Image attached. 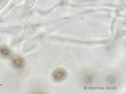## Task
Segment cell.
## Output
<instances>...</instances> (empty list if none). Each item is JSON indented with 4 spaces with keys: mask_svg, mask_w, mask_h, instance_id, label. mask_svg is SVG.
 Here are the masks:
<instances>
[{
    "mask_svg": "<svg viewBox=\"0 0 126 94\" xmlns=\"http://www.w3.org/2000/svg\"><path fill=\"white\" fill-rule=\"evenodd\" d=\"M12 64L14 67L16 69H22L25 66V61L24 59L22 58L17 57L13 60Z\"/></svg>",
    "mask_w": 126,
    "mask_h": 94,
    "instance_id": "2",
    "label": "cell"
},
{
    "mask_svg": "<svg viewBox=\"0 0 126 94\" xmlns=\"http://www.w3.org/2000/svg\"><path fill=\"white\" fill-rule=\"evenodd\" d=\"M10 50L5 47H0V54L4 57H8L11 54Z\"/></svg>",
    "mask_w": 126,
    "mask_h": 94,
    "instance_id": "3",
    "label": "cell"
},
{
    "mask_svg": "<svg viewBox=\"0 0 126 94\" xmlns=\"http://www.w3.org/2000/svg\"><path fill=\"white\" fill-rule=\"evenodd\" d=\"M67 75V72L64 69L59 68L52 72L51 76L52 80L55 82H60L65 80Z\"/></svg>",
    "mask_w": 126,
    "mask_h": 94,
    "instance_id": "1",
    "label": "cell"
}]
</instances>
